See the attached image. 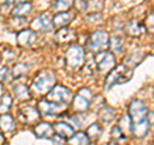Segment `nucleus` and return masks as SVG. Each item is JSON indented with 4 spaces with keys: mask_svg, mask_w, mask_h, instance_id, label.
Wrapping results in <instances>:
<instances>
[{
    "mask_svg": "<svg viewBox=\"0 0 154 145\" xmlns=\"http://www.w3.org/2000/svg\"><path fill=\"white\" fill-rule=\"evenodd\" d=\"M131 77H132V71H131V68H128L127 66L121 64L118 67H114V68L108 73L107 79H105L104 89L109 90L116 85L126 84V82H128L131 80Z\"/></svg>",
    "mask_w": 154,
    "mask_h": 145,
    "instance_id": "1",
    "label": "nucleus"
},
{
    "mask_svg": "<svg viewBox=\"0 0 154 145\" xmlns=\"http://www.w3.org/2000/svg\"><path fill=\"white\" fill-rule=\"evenodd\" d=\"M55 86V75L50 69L40 71L35 76L32 82V89L38 94H48Z\"/></svg>",
    "mask_w": 154,
    "mask_h": 145,
    "instance_id": "2",
    "label": "nucleus"
},
{
    "mask_svg": "<svg viewBox=\"0 0 154 145\" xmlns=\"http://www.w3.org/2000/svg\"><path fill=\"white\" fill-rule=\"evenodd\" d=\"M85 63V51L80 45H71L66 51V64L71 69H80Z\"/></svg>",
    "mask_w": 154,
    "mask_h": 145,
    "instance_id": "3",
    "label": "nucleus"
},
{
    "mask_svg": "<svg viewBox=\"0 0 154 145\" xmlns=\"http://www.w3.org/2000/svg\"><path fill=\"white\" fill-rule=\"evenodd\" d=\"M109 41H110V37L108 35V32L102 31V30L94 31L89 36L88 48L90 51L99 53V51H103L107 49V48H109Z\"/></svg>",
    "mask_w": 154,
    "mask_h": 145,
    "instance_id": "4",
    "label": "nucleus"
},
{
    "mask_svg": "<svg viewBox=\"0 0 154 145\" xmlns=\"http://www.w3.org/2000/svg\"><path fill=\"white\" fill-rule=\"evenodd\" d=\"M114 66H116V59L112 51L103 50V51L96 53L95 67L100 73H109L114 68Z\"/></svg>",
    "mask_w": 154,
    "mask_h": 145,
    "instance_id": "5",
    "label": "nucleus"
},
{
    "mask_svg": "<svg viewBox=\"0 0 154 145\" xmlns=\"http://www.w3.org/2000/svg\"><path fill=\"white\" fill-rule=\"evenodd\" d=\"M46 99L50 101H54V103H58V104L66 105L72 100V93L69 91V89L64 88V86L55 85L54 88L46 94Z\"/></svg>",
    "mask_w": 154,
    "mask_h": 145,
    "instance_id": "6",
    "label": "nucleus"
},
{
    "mask_svg": "<svg viewBox=\"0 0 154 145\" xmlns=\"http://www.w3.org/2000/svg\"><path fill=\"white\" fill-rule=\"evenodd\" d=\"M93 98V94L89 89H81L79 90L77 95L72 100V105L76 112H86L90 107V101Z\"/></svg>",
    "mask_w": 154,
    "mask_h": 145,
    "instance_id": "7",
    "label": "nucleus"
},
{
    "mask_svg": "<svg viewBox=\"0 0 154 145\" xmlns=\"http://www.w3.org/2000/svg\"><path fill=\"white\" fill-rule=\"evenodd\" d=\"M128 116L134 122H140L148 118V109L140 100H132L128 105Z\"/></svg>",
    "mask_w": 154,
    "mask_h": 145,
    "instance_id": "8",
    "label": "nucleus"
},
{
    "mask_svg": "<svg viewBox=\"0 0 154 145\" xmlns=\"http://www.w3.org/2000/svg\"><path fill=\"white\" fill-rule=\"evenodd\" d=\"M31 27L33 31H38V32H49L53 30L54 27V23H53V19L48 16V14H40L37 16L33 21L31 22Z\"/></svg>",
    "mask_w": 154,
    "mask_h": 145,
    "instance_id": "9",
    "label": "nucleus"
},
{
    "mask_svg": "<svg viewBox=\"0 0 154 145\" xmlns=\"http://www.w3.org/2000/svg\"><path fill=\"white\" fill-rule=\"evenodd\" d=\"M37 109L40 110L41 114H45V116H53V114H57L58 112H60L63 109V105L62 104H58L54 103V101H50V100H41L37 105Z\"/></svg>",
    "mask_w": 154,
    "mask_h": 145,
    "instance_id": "10",
    "label": "nucleus"
},
{
    "mask_svg": "<svg viewBox=\"0 0 154 145\" xmlns=\"http://www.w3.org/2000/svg\"><path fill=\"white\" fill-rule=\"evenodd\" d=\"M36 40V33L32 28H25V30L19 31L17 33V41L19 46L27 48L33 44V41Z\"/></svg>",
    "mask_w": 154,
    "mask_h": 145,
    "instance_id": "11",
    "label": "nucleus"
},
{
    "mask_svg": "<svg viewBox=\"0 0 154 145\" xmlns=\"http://www.w3.org/2000/svg\"><path fill=\"white\" fill-rule=\"evenodd\" d=\"M19 118L25 123H35L40 118V110L33 107H23L19 112Z\"/></svg>",
    "mask_w": 154,
    "mask_h": 145,
    "instance_id": "12",
    "label": "nucleus"
},
{
    "mask_svg": "<svg viewBox=\"0 0 154 145\" xmlns=\"http://www.w3.org/2000/svg\"><path fill=\"white\" fill-rule=\"evenodd\" d=\"M53 131H54V127L48 122L37 123L35 128H33V134L38 139H50L53 136Z\"/></svg>",
    "mask_w": 154,
    "mask_h": 145,
    "instance_id": "13",
    "label": "nucleus"
},
{
    "mask_svg": "<svg viewBox=\"0 0 154 145\" xmlns=\"http://www.w3.org/2000/svg\"><path fill=\"white\" fill-rule=\"evenodd\" d=\"M54 127V131L57 135L64 137V139H69L72 135L75 134V128L71 126L68 122H64V121H59V122H55L53 125Z\"/></svg>",
    "mask_w": 154,
    "mask_h": 145,
    "instance_id": "14",
    "label": "nucleus"
},
{
    "mask_svg": "<svg viewBox=\"0 0 154 145\" xmlns=\"http://www.w3.org/2000/svg\"><path fill=\"white\" fill-rule=\"evenodd\" d=\"M149 127H150V121L146 118L144 121H140V122H134L131 126V131L136 137L141 139L148 134Z\"/></svg>",
    "mask_w": 154,
    "mask_h": 145,
    "instance_id": "15",
    "label": "nucleus"
},
{
    "mask_svg": "<svg viewBox=\"0 0 154 145\" xmlns=\"http://www.w3.org/2000/svg\"><path fill=\"white\" fill-rule=\"evenodd\" d=\"M76 39V33L73 30L67 27H62L60 30H58L55 33V40L60 44H67V42H72Z\"/></svg>",
    "mask_w": 154,
    "mask_h": 145,
    "instance_id": "16",
    "label": "nucleus"
},
{
    "mask_svg": "<svg viewBox=\"0 0 154 145\" xmlns=\"http://www.w3.org/2000/svg\"><path fill=\"white\" fill-rule=\"evenodd\" d=\"M31 9H32V5H31L30 2L21 3V4H17V5L12 9V14H13V17H23L25 18L31 13Z\"/></svg>",
    "mask_w": 154,
    "mask_h": 145,
    "instance_id": "17",
    "label": "nucleus"
},
{
    "mask_svg": "<svg viewBox=\"0 0 154 145\" xmlns=\"http://www.w3.org/2000/svg\"><path fill=\"white\" fill-rule=\"evenodd\" d=\"M72 19V16L69 12H59L57 13L54 18H53V23H54V27H66L68 23L71 22Z\"/></svg>",
    "mask_w": 154,
    "mask_h": 145,
    "instance_id": "18",
    "label": "nucleus"
},
{
    "mask_svg": "<svg viewBox=\"0 0 154 145\" xmlns=\"http://www.w3.org/2000/svg\"><path fill=\"white\" fill-rule=\"evenodd\" d=\"M145 58V54L141 51H132L131 54H128L126 57V59H125V66H127L128 68H134V67H136L140 62Z\"/></svg>",
    "mask_w": 154,
    "mask_h": 145,
    "instance_id": "19",
    "label": "nucleus"
},
{
    "mask_svg": "<svg viewBox=\"0 0 154 145\" xmlns=\"http://www.w3.org/2000/svg\"><path fill=\"white\" fill-rule=\"evenodd\" d=\"M90 139L86 132H76L68 139V145H89Z\"/></svg>",
    "mask_w": 154,
    "mask_h": 145,
    "instance_id": "20",
    "label": "nucleus"
},
{
    "mask_svg": "<svg viewBox=\"0 0 154 145\" xmlns=\"http://www.w3.org/2000/svg\"><path fill=\"white\" fill-rule=\"evenodd\" d=\"M126 30H127L128 35L136 37V36H140L141 33H143L144 27H143V25H141L140 22L136 21V19H131V21H128V23H127Z\"/></svg>",
    "mask_w": 154,
    "mask_h": 145,
    "instance_id": "21",
    "label": "nucleus"
},
{
    "mask_svg": "<svg viewBox=\"0 0 154 145\" xmlns=\"http://www.w3.org/2000/svg\"><path fill=\"white\" fill-rule=\"evenodd\" d=\"M0 128L4 132H9L14 128V119L11 114H8V113L0 114Z\"/></svg>",
    "mask_w": 154,
    "mask_h": 145,
    "instance_id": "22",
    "label": "nucleus"
},
{
    "mask_svg": "<svg viewBox=\"0 0 154 145\" xmlns=\"http://www.w3.org/2000/svg\"><path fill=\"white\" fill-rule=\"evenodd\" d=\"M14 95L16 98H18L19 100H28L31 98V94H30V89L27 88L25 84H18L14 86Z\"/></svg>",
    "mask_w": 154,
    "mask_h": 145,
    "instance_id": "23",
    "label": "nucleus"
},
{
    "mask_svg": "<svg viewBox=\"0 0 154 145\" xmlns=\"http://www.w3.org/2000/svg\"><path fill=\"white\" fill-rule=\"evenodd\" d=\"M99 119L104 123H108V122H112L116 117V110L112 107H104L99 110Z\"/></svg>",
    "mask_w": 154,
    "mask_h": 145,
    "instance_id": "24",
    "label": "nucleus"
},
{
    "mask_svg": "<svg viewBox=\"0 0 154 145\" xmlns=\"http://www.w3.org/2000/svg\"><path fill=\"white\" fill-rule=\"evenodd\" d=\"M75 0H55L53 3V11H55L57 13L59 12H68V9L73 5Z\"/></svg>",
    "mask_w": 154,
    "mask_h": 145,
    "instance_id": "25",
    "label": "nucleus"
},
{
    "mask_svg": "<svg viewBox=\"0 0 154 145\" xmlns=\"http://www.w3.org/2000/svg\"><path fill=\"white\" fill-rule=\"evenodd\" d=\"M102 132H103V130H102V127H100L99 123H91L88 127V130H86V134H88L89 139L93 140V141H96V140L100 137Z\"/></svg>",
    "mask_w": 154,
    "mask_h": 145,
    "instance_id": "26",
    "label": "nucleus"
},
{
    "mask_svg": "<svg viewBox=\"0 0 154 145\" xmlns=\"http://www.w3.org/2000/svg\"><path fill=\"white\" fill-rule=\"evenodd\" d=\"M12 103H13V100L11 98V95L4 94L2 96V99H0V114L8 113V110L12 107Z\"/></svg>",
    "mask_w": 154,
    "mask_h": 145,
    "instance_id": "27",
    "label": "nucleus"
},
{
    "mask_svg": "<svg viewBox=\"0 0 154 145\" xmlns=\"http://www.w3.org/2000/svg\"><path fill=\"white\" fill-rule=\"evenodd\" d=\"M28 71V66L26 63H17L13 67V76L16 79H19V77L25 76Z\"/></svg>",
    "mask_w": 154,
    "mask_h": 145,
    "instance_id": "28",
    "label": "nucleus"
},
{
    "mask_svg": "<svg viewBox=\"0 0 154 145\" xmlns=\"http://www.w3.org/2000/svg\"><path fill=\"white\" fill-rule=\"evenodd\" d=\"M109 48L110 50L114 53H121L122 51V40L118 36H112L109 41Z\"/></svg>",
    "mask_w": 154,
    "mask_h": 145,
    "instance_id": "29",
    "label": "nucleus"
},
{
    "mask_svg": "<svg viewBox=\"0 0 154 145\" xmlns=\"http://www.w3.org/2000/svg\"><path fill=\"white\" fill-rule=\"evenodd\" d=\"M145 27L149 32L154 33V13H150L145 19Z\"/></svg>",
    "mask_w": 154,
    "mask_h": 145,
    "instance_id": "30",
    "label": "nucleus"
},
{
    "mask_svg": "<svg viewBox=\"0 0 154 145\" xmlns=\"http://www.w3.org/2000/svg\"><path fill=\"white\" fill-rule=\"evenodd\" d=\"M110 136H112V139L114 140H121L123 139V134H122V130H121V126H114L112 128V131H110Z\"/></svg>",
    "mask_w": 154,
    "mask_h": 145,
    "instance_id": "31",
    "label": "nucleus"
},
{
    "mask_svg": "<svg viewBox=\"0 0 154 145\" xmlns=\"http://www.w3.org/2000/svg\"><path fill=\"white\" fill-rule=\"evenodd\" d=\"M8 75H9L8 67H7V66H2V67H0V82L5 81L7 77H8Z\"/></svg>",
    "mask_w": 154,
    "mask_h": 145,
    "instance_id": "32",
    "label": "nucleus"
},
{
    "mask_svg": "<svg viewBox=\"0 0 154 145\" xmlns=\"http://www.w3.org/2000/svg\"><path fill=\"white\" fill-rule=\"evenodd\" d=\"M14 2H16V0H0V8H2V9L11 8V5Z\"/></svg>",
    "mask_w": 154,
    "mask_h": 145,
    "instance_id": "33",
    "label": "nucleus"
},
{
    "mask_svg": "<svg viewBox=\"0 0 154 145\" xmlns=\"http://www.w3.org/2000/svg\"><path fill=\"white\" fill-rule=\"evenodd\" d=\"M4 141H5V139H4V136L2 134H0V145H3L4 144Z\"/></svg>",
    "mask_w": 154,
    "mask_h": 145,
    "instance_id": "34",
    "label": "nucleus"
},
{
    "mask_svg": "<svg viewBox=\"0 0 154 145\" xmlns=\"http://www.w3.org/2000/svg\"><path fill=\"white\" fill-rule=\"evenodd\" d=\"M27 2H30V0H16V3H17V4H21V3H27Z\"/></svg>",
    "mask_w": 154,
    "mask_h": 145,
    "instance_id": "35",
    "label": "nucleus"
},
{
    "mask_svg": "<svg viewBox=\"0 0 154 145\" xmlns=\"http://www.w3.org/2000/svg\"><path fill=\"white\" fill-rule=\"evenodd\" d=\"M108 145H117V144H116V143H109Z\"/></svg>",
    "mask_w": 154,
    "mask_h": 145,
    "instance_id": "36",
    "label": "nucleus"
}]
</instances>
